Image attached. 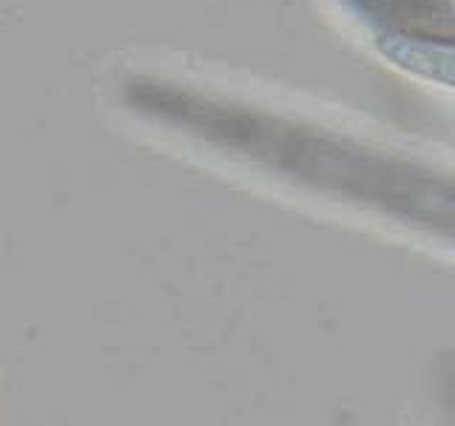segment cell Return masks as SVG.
Returning a JSON list of instances; mask_svg holds the SVG:
<instances>
[{
	"instance_id": "cell-1",
	"label": "cell",
	"mask_w": 455,
	"mask_h": 426,
	"mask_svg": "<svg viewBox=\"0 0 455 426\" xmlns=\"http://www.w3.org/2000/svg\"><path fill=\"white\" fill-rule=\"evenodd\" d=\"M384 60H390L402 71L455 85V43L452 40H430L402 32H387L376 40Z\"/></svg>"
}]
</instances>
